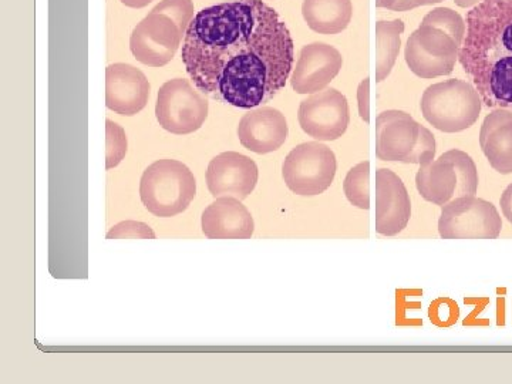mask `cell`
Listing matches in <instances>:
<instances>
[{
	"label": "cell",
	"instance_id": "1",
	"mask_svg": "<svg viewBox=\"0 0 512 384\" xmlns=\"http://www.w3.org/2000/svg\"><path fill=\"white\" fill-rule=\"evenodd\" d=\"M183 62L201 93L254 109L284 89L293 40L281 16L262 0H232L194 16L184 36Z\"/></svg>",
	"mask_w": 512,
	"mask_h": 384
},
{
	"label": "cell",
	"instance_id": "2",
	"mask_svg": "<svg viewBox=\"0 0 512 384\" xmlns=\"http://www.w3.org/2000/svg\"><path fill=\"white\" fill-rule=\"evenodd\" d=\"M458 60L485 106L512 110V0H483L468 12Z\"/></svg>",
	"mask_w": 512,
	"mask_h": 384
},
{
	"label": "cell",
	"instance_id": "3",
	"mask_svg": "<svg viewBox=\"0 0 512 384\" xmlns=\"http://www.w3.org/2000/svg\"><path fill=\"white\" fill-rule=\"evenodd\" d=\"M376 156L393 163L427 164L436 157V138L406 111H383L376 120Z\"/></svg>",
	"mask_w": 512,
	"mask_h": 384
},
{
	"label": "cell",
	"instance_id": "4",
	"mask_svg": "<svg viewBox=\"0 0 512 384\" xmlns=\"http://www.w3.org/2000/svg\"><path fill=\"white\" fill-rule=\"evenodd\" d=\"M197 195V180L181 161L158 160L141 177L140 197L148 212L160 218L183 214Z\"/></svg>",
	"mask_w": 512,
	"mask_h": 384
},
{
	"label": "cell",
	"instance_id": "5",
	"mask_svg": "<svg viewBox=\"0 0 512 384\" xmlns=\"http://www.w3.org/2000/svg\"><path fill=\"white\" fill-rule=\"evenodd\" d=\"M420 107L424 119L437 130L460 133L476 124L483 99L473 84L451 79L427 87Z\"/></svg>",
	"mask_w": 512,
	"mask_h": 384
},
{
	"label": "cell",
	"instance_id": "6",
	"mask_svg": "<svg viewBox=\"0 0 512 384\" xmlns=\"http://www.w3.org/2000/svg\"><path fill=\"white\" fill-rule=\"evenodd\" d=\"M416 187L424 200L443 207L457 198L477 194V165L467 153L454 148L437 160L420 165Z\"/></svg>",
	"mask_w": 512,
	"mask_h": 384
},
{
	"label": "cell",
	"instance_id": "7",
	"mask_svg": "<svg viewBox=\"0 0 512 384\" xmlns=\"http://www.w3.org/2000/svg\"><path fill=\"white\" fill-rule=\"evenodd\" d=\"M336 170L335 153L320 141H312L293 148L282 165V177L296 195L315 197L332 185Z\"/></svg>",
	"mask_w": 512,
	"mask_h": 384
},
{
	"label": "cell",
	"instance_id": "8",
	"mask_svg": "<svg viewBox=\"0 0 512 384\" xmlns=\"http://www.w3.org/2000/svg\"><path fill=\"white\" fill-rule=\"evenodd\" d=\"M503 220L493 202L476 195L457 198L441 207L440 237L443 239H497Z\"/></svg>",
	"mask_w": 512,
	"mask_h": 384
},
{
	"label": "cell",
	"instance_id": "9",
	"mask_svg": "<svg viewBox=\"0 0 512 384\" xmlns=\"http://www.w3.org/2000/svg\"><path fill=\"white\" fill-rule=\"evenodd\" d=\"M208 101L188 80L173 79L158 92L156 116L160 126L177 136L200 130L208 117Z\"/></svg>",
	"mask_w": 512,
	"mask_h": 384
},
{
	"label": "cell",
	"instance_id": "10",
	"mask_svg": "<svg viewBox=\"0 0 512 384\" xmlns=\"http://www.w3.org/2000/svg\"><path fill=\"white\" fill-rule=\"evenodd\" d=\"M461 47L443 29L421 23L407 40V66L421 79H436L453 73Z\"/></svg>",
	"mask_w": 512,
	"mask_h": 384
},
{
	"label": "cell",
	"instance_id": "11",
	"mask_svg": "<svg viewBox=\"0 0 512 384\" xmlns=\"http://www.w3.org/2000/svg\"><path fill=\"white\" fill-rule=\"evenodd\" d=\"M184 33L171 16L153 9L131 33V53L146 66L163 67L174 59Z\"/></svg>",
	"mask_w": 512,
	"mask_h": 384
},
{
	"label": "cell",
	"instance_id": "12",
	"mask_svg": "<svg viewBox=\"0 0 512 384\" xmlns=\"http://www.w3.org/2000/svg\"><path fill=\"white\" fill-rule=\"evenodd\" d=\"M299 124L308 136L318 141H335L348 130V99L339 90L325 89L302 101Z\"/></svg>",
	"mask_w": 512,
	"mask_h": 384
},
{
	"label": "cell",
	"instance_id": "13",
	"mask_svg": "<svg viewBox=\"0 0 512 384\" xmlns=\"http://www.w3.org/2000/svg\"><path fill=\"white\" fill-rule=\"evenodd\" d=\"M258 165L244 154L227 151L212 158L207 171V185L212 197L245 200L258 183Z\"/></svg>",
	"mask_w": 512,
	"mask_h": 384
},
{
	"label": "cell",
	"instance_id": "14",
	"mask_svg": "<svg viewBox=\"0 0 512 384\" xmlns=\"http://www.w3.org/2000/svg\"><path fill=\"white\" fill-rule=\"evenodd\" d=\"M412 217V201L402 178L389 168L376 173V231L384 237L400 234Z\"/></svg>",
	"mask_w": 512,
	"mask_h": 384
},
{
	"label": "cell",
	"instance_id": "15",
	"mask_svg": "<svg viewBox=\"0 0 512 384\" xmlns=\"http://www.w3.org/2000/svg\"><path fill=\"white\" fill-rule=\"evenodd\" d=\"M342 66L343 57L335 47L319 42L303 46L293 70L292 89L298 94L322 92L338 76Z\"/></svg>",
	"mask_w": 512,
	"mask_h": 384
},
{
	"label": "cell",
	"instance_id": "16",
	"mask_svg": "<svg viewBox=\"0 0 512 384\" xmlns=\"http://www.w3.org/2000/svg\"><path fill=\"white\" fill-rule=\"evenodd\" d=\"M151 86L146 74L126 63L111 64L106 70V106L121 116H136L147 106Z\"/></svg>",
	"mask_w": 512,
	"mask_h": 384
},
{
	"label": "cell",
	"instance_id": "17",
	"mask_svg": "<svg viewBox=\"0 0 512 384\" xmlns=\"http://www.w3.org/2000/svg\"><path fill=\"white\" fill-rule=\"evenodd\" d=\"M288 134V121L284 114L272 107L251 111L239 121V141L252 153H274L284 146Z\"/></svg>",
	"mask_w": 512,
	"mask_h": 384
},
{
	"label": "cell",
	"instance_id": "18",
	"mask_svg": "<svg viewBox=\"0 0 512 384\" xmlns=\"http://www.w3.org/2000/svg\"><path fill=\"white\" fill-rule=\"evenodd\" d=\"M201 225L210 239H249L255 231L251 212L235 197H218L202 212Z\"/></svg>",
	"mask_w": 512,
	"mask_h": 384
},
{
	"label": "cell",
	"instance_id": "19",
	"mask_svg": "<svg viewBox=\"0 0 512 384\" xmlns=\"http://www.w3.org/2000/svg\"><path fill=\"white\" fill-rule=\"evenodd\" d=\"M480 146L497 173L512 174V111L495 109L485 117Z\"/></svg>",
	"mask_w": 512,
	"mask_h": 384
},
{
	"label": "cell",
	"instance_id": "20",
	"mask_svg": "<svg viewBox=\"0 0 512 384\" xmlns=\"http://www.w3.org/2000/svg\"><path fill=\"white\" fill-rule=\"evenodd\" d=\"M302 15L319 35H338L352 20V0H303Z\"/></svg>",
	"mask_w": 512,
	"mask_h": 384
},
{
	"label": "cell",
	"instance_id": "21",
	"mask_svg": "<svg viewBox=\"0 0 512 384\" xmlns=\"http://www.w3.org/2000/svg\"><path fill=\"white\" fill-rule=\"evenodd\" d=\"M406 29L403 20L396 19L392 22L379 20L376 23L377 60H376V82H383L387 79L397 57H399L400 46H402V33Z\"/></svg>",
	"mask_w": 512,
	"mask_h": 384
},
{
	"label": "cell",
	"instance_id": "22",
	"mask_svg": "<svg viewBox=\"0 0 512 384\" xmlns=\"http://www.w3.org/2000/svg\"><path fill=\"white\" fill-rule=\"evenodd\" d=\"M346 198L350 204L360 208V210H369L370 208V163L355 165L346 175L345 183H343Z\"/></svg>",
	"mask_w": 512,
	"mask_h": 384
},
{
	"label": "cell",
	"instance_id": "23",
	"mask_svg": "<svg viewBox=\"0 0 512 384\" xmlns=\"http://www.w3.org/2000/svg\"><path fill=\"white\" fill-rule=\"evenodd\" d=\"M424 25L434 26V28L443 29L448 35L456 40L458 46H463L464 37H466L467 26L464 19L450 8H437L431 10L424 16Z\"/></svg>",
	"mask_w": 512,
	"mask_h": 384
},
{
	"label": "cell",
	"instance_id": "24",
	"mask_svg": "<svg viewBox=\"0 0 512 384\" xmlns=\"http://www.w3.org/2000/svg\"><path fill=\"white\" fill-rule=\"evenodd\" d=\"M128 141L126 131L114 121H106V168L117 167L126 157Z\"/></svg>",
	"mask_w": 512,
	"mask_h": 384
},
{
	"label": "cell",
	"instance_id": "25",
	"mask_svg": "<svg viewBox=\"0 0 512 384\" xmlns=\"http://www.w3.org/2000/svg\"><path fill=\"white\" fill-rule=\"evenodd\" d=\"M154 9L171 16L185 33H187L191 20L194 19V3H192V0H163Z\"/></svg>",
	"mask_w": 512,
	"mask_h": 384
},
{
	"label": "cell",
	"instance_id": "26",
	"mask_svg": "<svg viewBox=\"0 0 512 384\" xmlns=\"http://www.w3.org/2000/svg\"><path fill=\"white\" fill-rule=\"evenodd\" d=\"M156 239L153 228L144 222L123 221L107 232V239Z\"/></svg>",
	"mask_w": 512,
	"mask_h": 384
},
{
	"label": "cell",
	"instance_id": "27",
	"mask_svg": "<svg viewBox=\"0 0 512 384\" xmlns=\"http://www.w3.org/2000/svg\"><path fill=\"white\" fill-rule=\"evenodd\" d=\"M357 104H359V114L362 120L370 123V80L366 77L357 87Z\"/></svg>",
	"mask_w": 512,
	"mask_h": 384
},
{
	"label": "cell",
	"instance_id": "28",
	"mask_svg": "<svg viewBox=\"0 0 512 384\" xmlns=\"http://www.w3.org/2000/svg\"><path fill=\"white\" fill-rule=\"evenodd\" d=\"M376 6L377 8L394 10V12L419 8L414 0H376Z\"/></svg>",
	"mask_w": 512,
	"mask_h": 384
},
{
	"label": "cell",
	"instance_id": "29",
	"mask_svg": "<svg viewBox=\"0 0 512 384\" xmlns=\"http://www.w3.org/2000/svg\"><path fill=\"white\" fill-rule=\"evenodd\" d=\"M500 205L504 217L512 224V184L505 188L503 195H501Z\"/></svg>",
	"mask_w": 512,
	"mask_h": 384
},
{
	"label": "cell",
	"instance_id": "30",
	"mask_svg": "<svg viewBox=\"0 0 512 384\" xmlns=\"http://www.w3.org/2000/svg\"><path fill=\"white\" fill-rule=\"evenodd\" d=\"M151 2H153V0H121V3H123V5H126L127 8L133 9L146 8L148 3Z\"/></svg>",
	"mask_w": 512,
	"mask_h": 384
},
{
	"label": "cell",
	"instance_id": "31",
	"mask_svg": "<svg viewBox=\"0 0 512 384\" xmlns=\"http://www.w3.org/2000/svg\"><path fill=\"white\" fill-rule=\"evenodd\" d=\"M456 2L457 6H460V8H476L477 5H480L483 0H454Z\"/></svg>",
	"mask_w": 512,
	"mask_h": 384
},
{
	"label": "cell",
	"instance_id": "32",
	"mask_svg": "<svg viewBox=\"0 0 512 384\" xmlns=\"http://www.w3.org/2000/svg\"><path fill=\"white\" fill-rule=\"evenodd\" d=\"M417 6L436 5V3L443 2V0H414Z\"/></svg>",
	"mask_w": 512,
	"mask_h": 384
}]
</instances>
